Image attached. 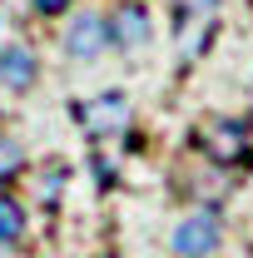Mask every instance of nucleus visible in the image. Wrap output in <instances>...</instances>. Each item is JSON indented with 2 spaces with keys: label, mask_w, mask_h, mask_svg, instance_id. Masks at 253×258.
I'll list each match as a JSON object with an SVG mask.
<instances>
[{
  "label": "nucleus",
  "mask_w": 253,
  "mask_h": 258,
  "mask_svg": "<svg viewBox=\"0 0 253 258\" xmlns=\"http://www.w3.org/2000/svg\"><path fill=\"white\" fill-rule=\"evenodd\" d=\"M35 10L40 15H60V10H70V0H35Z\"/></svg>",
  "instance_id": "1a4fd4ad"
},
{
  "label": "nucleus",
  "mask_w": 253,
  "mask_h": 258,
  "mask_svg": "<svg viewBox=\"0 0 253 258\" xmlns=\"http://www.w3.org/2000/svg\"><path fill=\"white\" fill-rule=\"evenodd\" d=\"M219 238H223L219 219L204 209V214H189L184 224L174 228V253H179V258H209L214 248H219Z\"/></svg>",
  "instance_id": "f257e3e1"
},
{
  "label": "nucleus",
  "mask_w": 253,
  "mask_h": 258,
  "mask_svg": "<svg viewBox=\"0 0 253 258\" xmlns=\"http://www.w3.org/2000/svg\"><path fill=\"white\" fill-rule=\"evenodd\" d=\"M85 124H90V134L119 129V124H124V99H119V95H104V99H95V104L85 109Z\"/></svg>",
  "instance_id": "39448f33"
},
{
  "label": "nucleus",
  "mask_w": 253,
  "mask_h": 258,
  "mask_svg": "<svg viewBox=\"0 0 253 258\" xmlns=\"http://www.w3.org/2000/svg\"><path fill=\"white\" fill-rule=\"evenodd\" d=\"M104 45H109V25H104V15L80 10V15H75V25L65 30V50H70L75 60H95Z\"/></svg>",
  "instance_id": "f03ea898"
},
{
  "label": "nucleus",
  "mask_w": 253,
  "mask_h": 258,
  "mask_svg": "<svg viewBox=\"0 0 253 258\" xmlns=\"http://www.w3.org/2000/svg\"><path fill=\"white\" fill-rule=\"evenodd\" d=\"M219 154H238L243 149V124H219Z\"/></svg>",
  "instance_id": "0eeeda50"
},
{
  "label": "nucleus",
  "mask_w": 253,
  "mask_h": 258,
  "mask_svg": "<svg viewBox=\"0 0 253 258\" xmlns=\"http://www.w3.org/2000/svg\"><path fill=\"white\" fill-rule=\"evenodd\" d=\"M199 5H204V10H214V5H219V0H199Z\"/></svg>",
  "instance_id": "9d476101"
},
{
  "label": "nucleus",
  "mask_w": 253,
  "mask_h": 258,
  "mask_svg": "<svg viewBox=\"0 0 253 258\" xmlns=\"http://www.w3.org/2000/svg\"><path fill=\"white\" fill-rule=\"evenodd\" d=\"M109 25V40H119V45H144L149 40V10L139 5V0H124L119 10H114V20H104Z\"/></svg>",
  "instance_id": "20e7f679"
},
{
  "label": "nucleus",
  "mask_w": 253,
  "mask_h": 258,
  "mask_svg": "<svg viewBox=\"0 0 253 258\" xmlns=\"http://www.w3.org/2000/svg\"><path fill=\"white\" fill-rule=\"evenodd\" d=\"M20 233H25V209L10 194H0V243H20Z\"/></svg>",
  "instance_id": "423d86ee"
},
{
  "label": "nucleus",
  "mask_w": 253,
  "mask_h": 258,
  "mask_svg": "<svg viewBox=\"0 0 253 258\" xmlns=\"http://www.w3.org/2000/svg\"><path fill=\"white\" fill-rule=\"evenodd\" d=\"M35 75H40V64H35V55L25 50V45H0V90H30Z\"/></svg>",
  "instance_id": "7ed1b4c3"
},
{
  "label": "nucleus",
  "mask_w": 253,
  "mask_h": 258,
  "mask_svg": "<svg viewBox=\"0 0 253 258\" xmlns=\"http://www.w3.org/2000/svg\"><path fill=\"white\" fill-rule=\"evenodd\" d=\"M20 169V144H10V139H0V179H10Z\"/></svg>",
  "instance_id": "6e6552de"
}]
</instances>
